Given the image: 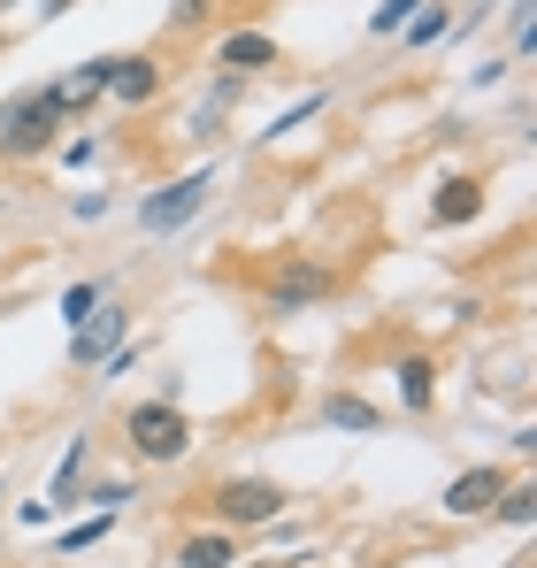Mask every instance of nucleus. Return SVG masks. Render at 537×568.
I'll use <instances>...</instances> for the list:
<instances>
[{"instance_id": "12", "label": "nucleus", "mask_w": 537, "mask_h": 568, "mask_svg": "<svg viewBox=\"0 0 537 568\" xmlns=\"http://www.w3.org/2000/svg\"><path fill=\"white\" fill-rule=\"evenodd\" d=\"M392 377H399V399H407L415 415H430V399H438V362H430V354H407Z\"/></svg>"}, {"instance_id": "4", "label": "nucleus", "mask_w": 537, "mask_h": 568, "mask_svg": "<svg viewBox=\"0 0 537 568\" xmlns=\"http://www.w3.org/2000/svg\"><path fill=\"white\" fill-rule=\"evenodd\" d=\"M70 93H108L115 108H146V100L170 93V70H162V54H100V62H85L78 70V85Z\"/></svg>"}, {"instance_id": "1", "label": "nucleus", "mask_w": 537, "mask_h": 568, "mask_svg": "<svg viewBox=\"0 0 537 568\" xmlns=\"http://www.w3.org/2000/svg\"><path fill=\"white\" fill-rule=\"evenodd\" d=\"M70 108H78L70 85H31L23 100H8V108H0V162H39V154H54V131L70 123Z\"/></svg>"}, {"instance_id": "9", "label": "nucleus", "mask_w": 537, "mask_h": 568, "mask_svg": "<svg viewBox=\"0 0 537 568\" xmlns=\"http://www.w3.org/2000/svg\"><path fill=\"white\" fill-rule=\"evenodd\" d=\"M499 491H507V469H492V462H484V469H460L446 484V515L453 523H476V515L499 507Z\"/></svg>"}, {"instance_id": "18", "label": "nucleus", "mask_w": 537, "mask_h": 568, "mask_svg": "<svg viewBox=\"0 0 537 568\" xmlns=\"http://www.w3.org/2000/svg\"><path fill=\"white\" fill-rule=\"evenodd\" d=\"M415 8H423V0H384V8L368 16V31H376V39H399V23H407Z\"/></svg>"}, {"instance_id": "3", "label": "nucleus", "mask_w": 537, "mask_h": 568, "mask_svg": "<svg viewBox=\"0 0 537 568\" xmlns=\"http://www.w3.org/2000/svg\"><path fill=\"white\" fill-rule=\"evenodd\" d=\"M200 507H207L223 530H276L284 507H292V491H284L276 476H223V484L200 491Z\"/></svg>"}, {"instance_id": "7", "label": "nucleus", "mask_w": 537, "mask_h": 568, "mask_svg": "<svg viewBox=\"0 0 537 568\" xmlns=\"http://www.w3.org/2000/svg\"><path fill=\"white\" fill-rule=\"evenodd\" d=\"M484 200H492V185H484L476 170H453L446 185L430 192V215H423V223H430V231H460V223L484 215Z\"/></svg>"}, {"instance_id": "21", "label": "nucleus", "mask_w": 537, "mask_h": 568, "mask_svg": "<svg viewBox=\"0 0 537 568\" xmlns=\"http://www.w3.org/2000/svg\"><path fill=\"white\" fill-rule=\"evenodd\" d=\"M62 8H70V0H31V16H62Z\"/></svg>"}, {"instance_id": "16", "label": "nucleus", "mask_w": 537, "mask_h": 568, "mask_svg": "<svg viewBox=\"0 0 537 568\" xmlns=\"http://www.w3.org/2000/svg\"><path fill=\"white\" fill-rule=\"evenodd\" d=\"M100 300H108V277H85V284H70V292H62V323H85V315L100 307Z\"/></svg>"}, {"instance_id": "8", "label": "nucleus", "mask_w": 537, "mask_h": 568, "mask_svg": "<svg viewBox=\"0 0 537 568\" xmlns=\"http://www.w3.org/2000/svg\"><path fill=\"white\" fill-rule=\"evenodd\" d=\"M123 331H131V307H123V300H100L85 323H78V338H70V362H78V369L108 362V354L123 346Z\"/></svg>"}, {"instance_id": "19", "label": "nucleus", "mask_w": 537, "mask_h": 568, "mask_svg": "<svg viewBox=\"0 0 537 568\" xmlns=\"http://www.w3.org/2000/svg\"><path fill=\"white\" fill-rule=\"evenodd\" d=\"M108 530H115V515H108V507H100V515H92V523H78V530H70V538H62V554H85V546H100V538H108Z\"/></svg>"}, {"instance_id": "5", "label": "nucleus", "mask_w": 537, "mask_h": 568, "mask_svg": "<svg viewBox=\"0 0 537 568\" xmlns=\"http://www.w3.org/2000/svg\"><path fill=\"white\" fill-rule=\"evenodd\" d=\"M262 292L276 315H292V307H315V300H331L338 292V270L331 262H315V254H276L262 270Z\"/></svg>"}, {"instance_id": "17", "label": "nucleus", "mask_w": 537, "mask_h": 568, "mask_svg": "<svg viewBox=\"0 0 537 568\" xmlns=\"http://www.w3.org/2000/svg\"><path fill=\"white\" fill-rule=\"evenodd\" d=\"M530 515H537V491H530V484H507V491H499V507H492V523H515V530H523Z\"/></svg>"}, {"instance_id": "6", "label": "nucleus", "mask_w": 537, "mask_h": 568, "mask_svg": "<svg viewBox=\"0 0 537 568\" xmlns=\"http://www.w3.org/2000/svg\"><path fill=\"white\" fill-rule=\"evenodd\" d=\"M207 185H215V170H192V178H178V185H162L146 207H139V223L162 239V231H178V223H192L200 215V200H207Z\"/></svg>"}, {"instance_id": "22", "label": "nucleus", "mask_w": 537, "mask_h": 568, "mask_svg": "<svg viewBox=\"0 0 537 568\" xmlns=\"http://www.w3.org/2000/svg\"><path fill=\"white\" fill-rule=\"evenodd\" d=\"M239 568H292V561H239Z\"/></svg>"}, {"instance_id": "14", "label": "nucleus", "mask_w": 537, "mask_h": 568, "mask_svg": "<svg viewBox=\"0 0 537 568\" xmlns=\"http://www.w3.org/2000/svg\"><path fill=\"white\" fill-rule=\"evenodd\" d=\"M85 462H92V438H78V446L62 454V469H54V491H47V507H54V515H62V507L85 491Z\"/></svg>"}, {"instance_id": "13", "label": "nucleus", "mask_w": 537, "mask_h": 568, "mask_svg": "<svg viewBox=\"0 0 537 568\" xmlns=\"http://www.w3.org/2000/svg\"><path fill=\"white\" fill-rule=\"evenodd\" d=\"M399 39H407V47H438V39H453V8L446 0H423V8L399 23Z\"/></svg>"}, {"instance_id": "15", "label": "nucleus", "mask_w": 537, "mask_h": 568, "mask_svg": "<svg viewBox=\"0 0 537 568\" xmlns=\"http://www.w3.org/2000/svg\"><path fill=\"white\" fill-rule=\"evenodd\" d=\"M323 423H338V430H376L384 415H376L368 399H354V392H331V399H323Z\"/></svg>"}, {"instance_id": "2", "label": "nucleus", "mask_w": 537, "mask_h": 568, "mask_svg": "<svg viewBox=\"0 0 537 568\" xmlns=\"http://www.w3.org/2000/svg\"><path fill=\"white\" fill-rule=\"evenodd\" d=\"M123 446H131L139 469H170V462L192 454V415H184L170 392L162 399H131L123 407Z\"/></svg>"}, {"instance_id": "10", "label": "nucleus", "mask_w": 537, "mask_h": 568, "mask_svg": "<svg viewBox=\"0 0 537 568\" xmlns=\"http://www.w3.org/2000/svg\"><path fill=\"white\" fill-rule=\"evenodd\" d=\"M215 62H223V70H276L284 47H276L268 31H223V39H215Z\"/></svg>"}, {"instance_id": "20", "label": "nucleus", "mask_w": 537, "mask_h": 568, "mask_svg": "<svg viewBox=\"0 0 537 568\" xmlns=\"http://www.w3.org/2000/svg\"><path fill=\"white\" fill-rule=\"evenodd\" d=\"M207 8H215V0H178V8H170V23H178V31H200V23H207Z\"/></svg>"}, {"instance_id": "11", "label": "nucleus", "mask_w": 537, "mask_h": 568, "mask_svg": "<svg viewBox=\"0 0 537 568\" xmlns=\"http://www.w3.org/2000/svg\"><path fill=\"white\" fill-rule=\"evenodd\" d=\"M178 568H239V530H192V538H178Z\"/></svg>"}]
</instances>
